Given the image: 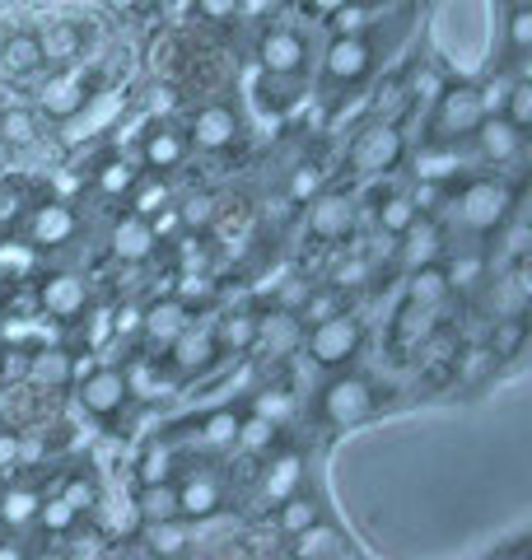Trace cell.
I'll use <instances>...</instances> for the list:
<instances>
[{"label": "cell", "mask_w": 532, "mask_h": 560, "mask_svg": "<svg viewBox=\"0 0 532 560\" xmlns=\"http://www.w3.org/2000/svg\"><path fill=\"white\" fill-rule=\"evenodd\" d=\"M513 215V187L500 178H476L453 197V224L467 234H495Z\"/></svg>", "instance_id": "6da1fadb"}, {"label": "cell", "mask_w": 532, "mask_h": 560, "mask_svg": "<svg viewBox=\"0 0 532 560\" xmlns=\"http://www.w3.org/2000/svg\"><path fill=\"white\" fill-rule=\"evenodd\" d=\"M482 117H486L482 90H476V84H449L430 113V136L425 140H430V145H463V140H472Z\"/></svg>", "instance_id": "7a4b0ae2"}, {"label": "cell", "mask_w": 532, "mask_h": 560, "mask_svg": "<svg viewBox=\"0 0 532 560\" xmlns=\"http://www.w3.org/2000/svg\"><path fill=\"white\" fill-rule=\"evenodd\" d=\"M304 346H309V360L317 364V370H346V364L360 355L365 331L350 313L336 308V313H327V318H317L313 331H304Z\"/></svg>", "instance_id": "3957f363"}, {"label": "cell", "mask_w": 532, "mask_h": 560, "mask_svg": "<svg viewBox=\"0 0 532 560\" xmlns=\"http://www.w3.org/2000/svg\"><path fill=\"white\" fill-rule=\"evenodd\" d=\"M317 411H323V420L332 430H350V425H360V420H369L379 411V393H374V383L360 378V374H336V378L323 383Z\"/></svg>", "instance_id": "277c9868"}, {"label": "cell", "mask_w": 532, "mask_h": 560, "mask_svg": "<svg viewBox=\"0 0 532 560\" xmlns=\"http://www.w3.org/2000/svg\"><path fill=\"white\" fill-rule=\"evenodd\" d=\"M374 70V43L360 33H336L323 57V84L327 90H350Z\"/></svg>", "instance_id": "5b68a950"}, {"label": "cell", "mask_w": 532, "mask_h": 560, "mask_svg": "<svg viewBox=\"0 0 532 560\" xmlns=\"http://www.w3.org/2000/svg\"><path fill=\"white\" fill-rule=\"evenodd\" d=\"M257 61L266 75H304L309 66V38L299 28H266L257 38Z\"/></svg>", "instance_id": "8992f818"}, {"label": "cell", "mask_w": 532, "mask_h": 560, "mask_svg": "<svg viewBox=\"0 0 532 560\" xmlns=\"http://www.w3.org/2000/svg\"><path fill=\"white\" fill-rule=\"evenodd\" d=\"M80 407L94 416V420H113L122 416V407H127V397H131V383L122 370H94V374H84L80 378Z\"/></svg>", "instance_id": "52a82bcc"}, {"label": "cell", "mask_w": 532, "mask_h": 560, "mask_svg": "<svg viewBox=\"0 0 532 560\" xmlns=\"http://www.w3.org/2000/svg\"><path fill=\"white\" fill-rule=\"evenodd\" d=\"M402 154H406L402 131L388 127V121H379V127L360 131V140H355V150H350V164L360 173H388V168L402 164Z\"/></svg>", "instance_id": "ba28073f"}, {"label": "cell", "mask_w": 532, "mask_h": 560, "mask_svg": "<svg viewBox=\"0 0 532 560\" xmlns=\"http://www.w3.org/2000/svg\"><path fill=\"white\" fill-rule=\"evenodd\" d=\"M523 131L519 127H509L505 117H495V113H486L482 121H476V131H472V145H476V154H482L486 164H513L523 154Z\"/></svg>", "instance_id": "9c48e42d"}, {"label": "cell", "mask_w": 532, "mask_h": 560, "mask_svg": "<svg viewBox=\"0 0 532 560\" xmlns=\"http://www.w3.org/2000/svg\"><path fill=\"white\" fill-rule=\"evenodd\" d=\"M38 304L51 313V318L76 323L80 313L89 308V285H84V276H76V271H51L43 285H38Z\"/></svg>", "instance_id": "30bf717a"}, {"label": "cell", "mask_w": 532, "mask_h": 560, "mask_svg": "<svg viewBox=\"0 0 532 560\" xmlns=\"http://www.w3.org/2000/svg\"><path fill=\"white\" fill-rule=\"evenodd\" d=\"M80 234V215L66 201H47L28 215V248H66Z\"/></svg>", "instance_id": "8fae6325"}, {"label": "cell", "mask_w": 532, "mask_h": 560, "mask_svg": "<svg viewBox=\"0 0 532 560\" xmlns=\"http://www.w3.org/2000/svg\"><path fill=\"white\" fill-rule=\"evenodd\" d=\"M239 140V117L224 108V103H206V108H197V117H192L187 127V145H197L206 154H220Z\"/></svg>", "instance_id": "7c38bea8"}, {"label": "cell", "mask_w": 532, "mask_h": 560, "mask_svg": "<svg viewBox=\"0 0 532 560\" xmlns=\"http://www.w3.org/2000/svg\"><path fill=\"white\" fill-rule=\"evenodd\" d=\"M304 318L294 308H271V313H257V346L266 355H294L304 346Z\"/></svg>", "instance_id": "4fadbf2b"}, {"label": "cell", "mask_w": 532, "mask_h": 560, "mask_svg": "<svg viewBox=\"0 0 532 560\" xmlns=\"http://www.w3.org/2000/svg\"><path fill=\"white\" fill-rule=\"evenodd\" d=\"M350 224H355V206L342 191H317L309 201V230L317 238H346Z\"/></svg>", "instance_id": "5bb4252c"}, {"label": "cell", "mask_w": 532, "mask_h": 560, "mask_svg": "<svg viewBox=\"0 0 532 560\" xmlns=\"http://www.w3.org/2000/svg\"><path fill=\"white\" fill-rule=\"evenodd\" d=\"M169 350H173V364L183 374H201L220 355V346H216V337H210V327H192V323L169 341Z\"/></svg>", "instance_id": "9a60e30c"}, {"label": "cell", "mask_w": 532, "mask_h": 560, "mask_svg": "<svg viewBox=\"0 0 532 560\" xmlns=\"http://www.w3.org/2000/svg\"><path fill=\"white\" fill-rule=\"evenodd\" d=\"M290 556H299V560H323V556H355V547H350V537L342 533V528H332V523H309L304 533H294L290 537Z\"/></svg>", "instance_id": "2e32d148"}, {"label": "cell", "mask_w": 532, "mask_h": 560, "mask_svg": "<svg viewBox=\"0 0 532 560\" xmlns=\"http://www.w3.org/2000/svg\"><path fill=\"white\" fill-rule=\"evenodd\" d=\"M24 374H28L33 388L61 393V388H70V378H76L80 370H76V355H66V350L51 346V350H33L28 364H24Z\"/></svg>", "instance_id": "e0dca14e"}, {"label": "cell", "mask_w": 532, "mask_h": 560, "mask_svg": "<svg viewBox=\"0 0 532 560\" xmlns=\"http://www.w3.org/2000/svg\"><path fill=\"white\" fill-rule=\"evenodd\" d=\"M192 318H187V304L183 300H159V304H150L146 313H140V331H146V341L154 346V350H169V341L183 331Z\"/></svg>", "instance_id": "ac0fdd59"}, {"label": "cell", "mask_w": 532, "mask_h": 560, "mask_svg": "<svg viewBox=\"0 0 532 560\" xmlns=\"http://www.w3.org/2000/svg\"><path fill=\"white\" fill-rule=\"evenodd\" d=\"M140 160H146V168H154V173L183 168V160H187V136L173 131V127H150L146 131V145H140Z\"/></svg>", "instance_id": "d6986e66"}, {"label": "cell", "mask_w": 532, "mask_h": 560, "mask_svg": "<svg viewBox=\"0 0 532 560\" xmlns=\"http://www.w3.org/2000/svg\"><path fill=\"white\" fill-rule=\"evenodd\" d=\"M397 238H402V267L406 271L430 267V261L443 257V230H439V224H430V220H420V215H416L412 230L397 234Z\"/></svg>", "instance_id": "ffe728a7"}, {"label": "cell", "mask_w": 532, "mask_h": 560, "mask_svg": "<svg viewBox=\"0 0 532 560\" xmlns=\"http://www.w3.org/2000/svg\"><path fill=\"white\" fill-rule=\"evenodd\" d=\"M38 103H43V113H47V117L70 121V117H76L84 103H89V84H84L80 75H57V80H47V84H43Z\"/></svg>", "instance_id": "44dd1931"}, {"label": "cell", "mask_w": 532, "mask_h": 560, "mask_svg": "<svg viewBox=\"0 0 532 560\" xmlns=\"http://www.w3.org/2000/svg\"><path fill=\"white\" fill-rule=\"evenodd\" d=\"M154 230H150V220L146 215H122L117 224H113V253L122 257V261H146L150 253H154Z\"/></svg>", "instance_id": "7402d4cb"}, {"label": "cell", "mask_w": 532, "mask_h": 560, "mask_svg": "<svg viewBox=\"0 0 532 560\" xmlns=\"http://www.w3.org/2000/svg\"><path fill=\"white\" fill-rule=\"evenodd\" d=\"M449 276H443L439 261H430V267H416V271H406V304H416V308H439L443 300H449Z\"/></svg>", "instance_id": "603a6c76"}, {"label": "cell", "mask_w": 532, "mask_h": 560, "mask_svg": "<svg viewBox=\"0 0 532 560\" xmlns=\"http://www.w3.org/2000/svg\"><path fill=\"white\" fill-rule=\"evenodd\" d=\"M220 504H224V495H220V486L210 477H192V481L177 486V514H183V518H197V523L216 518Z\"/></svg>", "instance_id": "cb8c5ba5"}, {"label": "cell", "mask_w": 532, "mask_h": 560, "mask_svg": "<svg viewBox=\"0 0 532 560\" xmlns=\"http://www.w3.org/2000/svg\"><path fill=\"white\" fill-rule=\"evenodd\" d=\"M210 337L224 355H247L257 346V313H224V318L210 327Z\"/></svg>", "instance_id": "d4e9b609"}, {"label": "cell", "mask_w": 532, "mask_h": 560, "mask_svg": "<svg viewBox=\"0 0 532 560\" xmlns=\"http://www.w3.org/2000/svg\"><path fill=\"white\" fill-rule=\"evenodd\" d=\"M136 514H140V523L183 518V514H177V486L173 481H146L136 490Z\"/></svg>", "instance_id": "484cf974"}, {"label": "cell", "mask_w": 532, "mask_h": 560, "mask_svg": "<svg viewBox=\"0 0 532 560\" xmlns=\"http://www.w3.org/2000/svg\"><path fill=\"white\" fill-rule=\"evenodd\" d=\"M299 481H304V458L299 453H280V458L266 467V481H262V500L280 504L290 495V490H299Z\"/></svg>", "instance_id": "4316f807"}, {"label": "cell", "mask_w": 532, "mask_h": 560, "mask_svg": "<svg viewBox=\"0 0 532 560\" xmlns=\"http://www.w3.org/2000/svg\"><path fill=\"white\" fill-rule=\"evenodd\" d=\"M317 518H323V504H317V495H309V490H290V495L280 500V514H276V523H280V533L286 537L304 533L309 523H317Z\"/></svg>", "instance_id": "83f0119b"}, {"label": "cell", "mask_w": 532, "mask_h": 560, "mask_svg": "<svg viewBox=\"0 0 532 560\" xmlns=\"http://www.w3.org/2000/svg\"><path fill=\"white\" fill-rule=\"evenodd\" d=\"M505 47H509V61H528L532 51V0H513L509 14H505Z\"/></svg>", "instance_id": "f1b7e54d"}, {"label": "cell", "mask_w": 532, "mask_h": 560, "mask_svg": "<svg viewBox=\"0 0 532 560\" xmlns=\"http://www.w3.org/2000/svg\"><path fill=\"white\" fill-rule=\"evenodd\" d=\"M33 38H38L43 61H76L80 57V28L66 20H51L43 33H33Z\"/></svg>", "instance_id": "f546056e"}, {"label": "cell", "mask_w": 532, "mask_h": 560, "mask_svg": "<svg viewBox=\"0 0 532 560\" xmlns=\"http://www.w3.org/2000/svg\"><path fill=\"white\" fill-rule=\"evenodd\" d=\"M136 183H140V168L131 160H122V154H113V160L99 164V191H103V197L122 201V197H131V191H136Z\"/></svg>", "instance_id": "4dcf8cb0"}, {"label": "cell", "mask_w": 532, "mask_h": 560, "mask_svg": "<svg viewBox=\"0 0 532 560\" xmlns=\"http://www.w3.org/2000/svg\"><path fill=\"white\" fill-rule=\"evenodd\" d=\"M500 117L509 121V127H519L523 136L532 131V80L528 75H519V80H509L505 84V94H500Z\"/></svg>", "instance_id": "1f68e13d"}, {"label": "cell", "mask_w": 532, "mask_h": 560, "mask_svg": "<svg viewBox=\"0 0 532 560\" xmlns=\"http://www.w3.org/2000/svg\"><path fill=\"white\" fill-rule=\"evenodd\" d=\"M523 308H528V280H523V271L495 280V285H490V313H495V318H523Z\"/></svg>", "instance_id": "d6a6232c"}, {"label": "cell", "mask_w": 532, "mask_h": 560, "mask_svg": "<svg viewBox=\"0 0 532 560\" xmlns=\"http://www.w3.org/2000/svg\"><path fill=\"white\" fill-rule=\"evenodd\" d=\"M374 215H379V230L383 234H406L416 224V215H420V206H416V197H402V191H393V197H383L379 206H374Z\"/></svg>", "instance_id": "836d02e7"}, {"label": "cell", "mask_w": 532, "mask_h": 560, "mask_svg": "<svg viewBox=\"0 0 532 560\" xmlns=\"http://www.w3.org/2000/svg\"><path fill=\"white\" fill-rule=\"evenodd\" d=\"M146 537H150V551L154 556H183L187 551V518H159L146 523Z\"/></svg>", "instance_id": "e575fe53"}, {"label": "cell", "mask_w": 532, "mask_h": 560, "mask_svg": "<svg viewBox=\"0 0 532 560\" xmlns=\"http://www.w3.org/2000/svg\"><path fill=\"white\" fill-rule=\"evenodd\" d=\"M0 61H5V70H14V75H33V70L43 66L38 38H33V33H14V38H5V47H0Z\"/></svg>", "instance_id": "d590c367"}, {"label": "cell", "mask_w": 532, "mask_h": 560, "mask_svg": "<svg viewBox=\"0 0 532 560\" xmlns=\"http://www.w3.org/2000/svg\"><path fill=\"white\" fill-rule=\"evenodd\" d=\"M239 420H243V411H234V407L210 411V416L201 420V440H206V444H216V448L234 444V440H239Z\"/></svg>", "instance_id": "8d00e7d4"}, {"label": "cell", "mask_w": 532, "mask_h": 560, "mask_svg": "<svg viewBox=\"0 0 532 560\" xmlns=\"http://www.w3.org/2000/svg\"><path fill=\"white\" fill-rule=\"evenodd\" d=\"M458 164V145H425V154L416 160V173L420 183H443Z\"/></svg>", "instance_id": "74e56055"}, {"label": "cell", "mask_w": 532, "mask_h": 560, "mask_svg": "<svg viewBox=\"0 0 532 560\" xmlns=\"http://www.w3.org/2000/svg\"><path fill=\"white\" fill-rule=\"evenodd\" d=\"M38 490H10L5 500H0V523H10V528H24L38 514Z\"/></svg>", "instance_id": "f35d334b"}, {"label": "cell", "mask_w": 532, "mask_h": 560, "mask_svg": "<svg viewBox=\"0 0 532 560\" xmlns=\"http://www.w3.org/2000/svg\"><path fill=\"white\" fill-rule=\"evenodd\" d=\"M33 523H38V528H47V533H70V528L80 523V514L70 510L61 495H51V500H38V514H33Z\"/></svg>", "instance_id": "ab89813d"}, {"label": "cell", "mask_w": 532, "mask_h": 560, "mask_svg": "<svg viewBox=\"0 0 532 560\" xmlns=\"http://www.w3.org/2000/svg\"><path fill=\"white\" fill-rule=\"evenodd\" d=\"M0 136H5L10 145H33V140H38V121L24 108H10V113H0Z\"/></svg>", "instance_id": "60d3db41"}, {"label": "cell", "mask_w": 532, "mask_h": 560, "mask_svg": "<svg viewBox=\"0 0 532 560\" xmlns=\"http://www.w3.org/2000/svg\"><path fill=\"white\" fill-rule=\"evenodd\" d=\"M136 477H140V486L146 481H169L173 477V453L164 444H150L146 453H140V463H136Z\"/></svg>", "instance_id": "b9f144b4"}, {"label": "cell", "mask_w": 532, "mask_h": 560, "mask_svg": "<svg viewBox=\"0 0 532 560\" xmlns=\"http://www.w3.org/2000/svg\"><path fill=\"white\" fill-rule=\"evenodd\" d=\"M443 276H449V290H472L476 280L486 276V261L472 257V253H463V257H453L449 267H443Z\"/></svg>", "instance_id": "7bdbcfd3"}, {"label": "cell", "mask_w": 532, "mask_h": 560, "mask_svg": "<svg viewBox=\"0 0 532 560\" xmlns=\"http://www.w3.org/2000/svg\"><path fill=\"white\" fill-rule=\"evenodd\" d=\"M523 318H495V331H490V350L495 355H519L523 346Z\"/></svg>", "instance_id": "ee69618b"}, {"label": "cell", "mask_w": 532, "mask_h": 560, "mask_svg": "<svg viewBox=\"0 0 532 560\" xmlns=\"http://www.w3.org/2000/svg\"><path fill=\"white\" fill-rule=\"evenodd\" d=\"M271 440H276V425H271V420H262L257 411L239 420V440H234V444H243V448H253V453H262V448H266V444H271Z\"/></svg>", "instance_id": "f6af8a7d"}, {"label": "cell", "mask_w": 532, "mask_h": 560, "mask_svg": "<svg viewBox=\"0 0 532 560\" xmlns=\"http://www.w3.org/2000/svg\"><path fill=\"white\" fill-rule=\"evenodd\" d=\"M131 206H136V215H159V210H164L169 206V187L164 183H136V191H131Z\"/></svg>", "instance_id": "bcb514c9"}, {"label": "cell", "mask_w": 532, "mask_h": 560, "mask_svg": "<svg viewBox=\"0 0 532 560\" xmlns=\"http://www.w3.org/2000/svg\"><path fill=\"white\" fill-rule=\"evenodd\" d=\"M61 500H66L76 514H89V510L99 504V486L89 481V477H70V481H66V490H61Z\"/></svg>", "instance_id": "7dc6e473"}, {"label": "cell", "mask_w": 532, "mask_h": 560, "mask_svg": "<svg viewBox=\"0 0 532 560\" xmlns=\"http://www.w3.org/2000/svg\"><path fill=\"white\" fill-rule=\"evenodd\" d=\"M177 220H183L187 230H206V224L216 220V197H192L183 210H177Z\"/></svg>", "instance_id": "c3c4849f"}, {"label": "cell", "mask_w": 532, "mask_h": 560, "mask_svg": "<svg viewBox=\"0 0 532 560\" xmlns=\"http://www.w3.org/2000/svg\"><path fill=\"white\" fill-rule=\"evenodd\" d=\"M253 411H257L262 420H271V425L280 430V420H286V416H290V397H286V393H262Z\"/></svg>", "instance_id": "681fc988"}, {"label": "cell", "mask_w": 532, "mask_h": 560, "mask_svg": "<svg viewBox=\"0 0 532 560\" xmlns=\"http://www.w3.org/2000/svg\"><path fill=\"white\" fill-rule=\"evenodd\" d=\"M317 191H323V178H317V168H299L290 178V197L294 201H313Z\"/></svg>", "instance_id": "f907efd6"}, {"label": "cell", "mask_w": 532, "mask_h": 560, "mask_svg": "<svg viewBox=\"0 0 532 560\" xmlns=\"http://www.w3.org/2000/svg\"><path fill=\"white\" fill-rule=\"evenodd\" d=\"M430 327H435V323H430V308H416V304L406 308V318H402V337H406V341L430 337Z\"/></svg>", "instance_id": "816d5d0a"}, {"label": "cell", "mask_w": 532, "mask_h": 560, "mask_svg": "<svg viewBox=\"0 0 532 560\" xmlns=\"http://www.w3.org/2000/svg\"><path fill=\"white\" fill-rule=\"evenodd\" d=\"M140 313H146L140 304H122L113 313V331H117V337H136V331H140Z\"/></svg>", "instance_id": "f5cc1de1"}, {"label": "cell", "mask_w": 532, "mask_h": 560, "mask_svg": "<svg viewBox=\"0 0 532 560\" xmlns=\"http://www.w3.org/2000/svg\"><path fill=\"white\" fill-rule=\"evenodd\" d=\"M197 10L206 14V20H234L239 0H197Z\"/></svg>", "instance_id": "db71d44e"}, {"label": "cell", "mask_w": 532, "mask_h": 560, "mask_svg": "<svg viewBox=\"0 0 532 560\" xmlns=\"http://www.w3.org/2000/svg\"><path fill=\"white\" fill-rule=\"evenodd\" d=\"M369 276V267L360 257H350V261H342V267H336V285H360V280Z\"/></svg>", "instance_id": "11a10c76"}, {"label": "cell", "mask_w": 532, "mask_h": 560, "mask_svg": "<svg viewBox=\"0 0 532 560\" xmlns=\"http://www.w3.org/2000/svg\"><path fill=\"white\" fill-rule=\"evenodd\" d=\"M33 261V253L28 248H0V267H10V271H24Z\"/></svg>", "instance_id": "9f6ffc18"}, {"label": "cell", "mask_w": 532, "mask_h": 560, "mask_svg": "<svg viewBox=\"0 0 532 560\" xmlns=\"http://www.w3.org/2000/svg\"><path fill=\"white\" fill-rule=\"evenodd\" d=\"M342 5H350V0H304V10H313V14H336Z\"/></svg>", "instance_id": "6f0895ef"}, {"label": "cell", "mask_w": 532, "mask_h": 560, "mask_svg": "<svg viewBox=\"0 0 532 560\" xmlns=\"http://www.w3.org/2000/svg\"><path fill=\"white\" fill-rule=\"evenodd\" d=\"M0 458H14V440H0Z\"/></svg>", "instance_id": "680465c9"}, {"label": "cell", "mask_w": 532, "mask_h": 560, "mask_svg": "<svg viewBox=\"0 0 532 560\" xmlns=\"http://www.w3.org/2000/svg\"><path fill=\"white\" fill-rule=\"evenodd\" d=\"M108 5H113V10H131V5H136V0H108Z\"/></svg>", "instance_id": "91938a15"}]
</instances>
